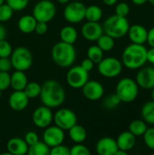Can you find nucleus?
<instances>
[{"label":"nucleus","instance_id":"obj_56","mask_svg":"<svg viewBox=\"0 0 154 155\" xmlns=\"http://www.w3.org/2000/svg\"><path fill=\"white\" fill-rule=\"evenodd\" d=\"M1 96H2V91L0 90V97H1Z\"/></svg>","mask_w":154,"mask_h":155},{"label":"nucleus","instance_id":"obj_31","mask_svg":"<svg viewBox=\"0 0 154 155\" xmlns=\"http://www.w3.org/2000/svg\"><path fill=\"white\" fill-rule=\"evenodd\" d=\"M24 92L29 99H34L40 95L41 85L36 82L27 83V84L25 85V87L24 89Z\"/></svg>","mask_w":154,"mask_h":155},{"label":"nucleus","instance_id":"obj_2","mask_svg":"<svg viewBox=\"0 0 154 155\" xmlns=\"http://www.w3.org/2000/svg\"><path fill=\"white\" fill-rule=\"evenodd\" d=\"M122 63L128 69H140L147 63V48L143 45L132 43L123 50Z\"/></svg>","mask_w":154,"mask_h":155},{"label":"nucleus","instance_id":"obj_46","mask_svg":"<svg viewBox=\"0 0 154 155\" xmlns=\"http://www.w3.org/2000/svg\"><path fill=\"white\" fill-rule=\"evenodd\" d=\"M151 47H154V26L150 30H148L147 35V41H146Z\"/></svg>","mask_w":154,"mask_h":155},{"label":"nucleus","instance_id":"obj_28","mask_svg":"<svg viewBox=\"0 0 154 155\" xmlns=\"http://www.w3.org/2000/svg\"><path fill=\"white\" fill-rule=\"evenodd\" d=\"M27 154L29 155H48L50 154V147L44 143L38 141L28 147Z\"/></svg>","mask_w":154,"mask_h":155},{"label":"nucleus","instance_id":"obj_33","mask_svg":"<svg viewBox=\"0 0 154 155\" xmlns=\"http://www.w3.org/2000/svg\"><path fill=\"white\" fill-rule=\"evenodd\" d=\"M121 100L120 98L117 96L116 94H110L108 95L104 101H103V106L107 109H113V108H116L120 104H121Z\"/></svg>","mask_w":154,"mask_h":155},{"label":"nucleus","instance_id":"obj_17","mask_svg":"<svg viewBox=\"0 0 154 155\" xmlns=\"http://www.w3.org/2000/svg\"><path fill=\"white\" fill-rule=\"evenodd\" d=\"M29 98L24 91H14L8 99V104L10 108L15 112L25 110L29 103Z\"/></svg>","mask_w":154,"mask_h":155},{"label":"nucleus","instance_id":"obj_13","mask_svg":"<svg viewBox=\"0 0 154 155\" xmlns=\"http://www.w3.org/2000/svg\"><path fill=\"white\" fill-rule=\"evenodd\" d=\"M64 140V132L56 125H49L44 128L43 134V142L50 148L63 143Z\"/></svg>","mask_w":154,"mask_h":155},{"label":"nucleus","instance_id":"obj_47","mask_svg":"<svg viewBox=\"0 0 154 155\" xmlns=\"http://www.w3.org/2000/svg\"><path fill=\"white\" fill-rule=\"evenodd\" d=\"M147 62L154 64V47H151L149 50L147 49Z\"/></svg>","mask_w":154,"mask_h":155},{"label":"nucleus","instance_id":"obj_50","mask_svg":"<svg viewBox=\"0 0 154 155\" xmlns=\"http://www.w3.org/2000/svg\"><path fill=\"white\" fill-rule=\"evenodd\" d=\"M132 2L136 5H143L148 2V0H132Z\"/></svg>","mask_w":154,"mask_h":155},{"label":"nucleus","instance_id":"obj_22","mask_svg":"<svg viewBox=\"0 0 154 155\" xmlns=\"http://www.w3.org/2000/svg\"><path fill=\"white\" fill-rule=\"evenodd\" d=\"M28 80L24 71L15 70L10 75V86L15 91H24Z\"/></svg>","mask_w":154,"mask_h":155},{"label":"nucleus","instance_id":"obj_27","mask_svg":"<svg viewBox=\"0 0 154 155\" xmlns=\"http://www.w3.org/2000/svg\"><path fill=\"white\" fill-rule=\"evenodd\" d=\"M103 17V10L100 6L93 5L85 9V17L87 21L91 22H99Z\"/></svg>","mask_w":154,"mask_h":155},{"label":"nucleus","instance_id":"obj_30","mask_svg":"<svg viewBox=\"0 0 154 155\" xmlns=\"http://www.w3.org/2000/svg\"><path fill=\"white\" fill-rule=\"evenodd\" d=\"M96 42H97V45L103 52H109L114 47V38L104 33L97 39Z\"/></svg>","mask_w":154,"mask_h":155},{"label":"nucleus","instance_id":"obj_37","mask_svg":"<svg viewBox=\"0 0 154 155\" xmlns=\"http://www.w3.org/2000/svg\"><path fill=\"white\" fill-rule=\"evenodd\" d=\"M90 150L83 143H75L70 148V155H90Z\"/></svg>","mask_w":154,"mask_h":155},{"label":"nucleus","instance_id":"obj_55","mask_svg":"<svg viewBox=\"0 0 154 155\" xmlns=\"http://www.w3.org/2000/svg\"><path fill=\"white\" fill-rule=\"evenodd\" d=\"M5 3V0H0V5H2V4H4Z\"/></svg>","mask_w":154,"mask_h":155},{"label":"nucleus","instance_id":"obj_29","mask_svg":"<svg viewBox=\"0 0 154 155\" xmlns=\"http://www.w3.org/2000/svg\"><path fill=\"white\" fill-rule=\"evenodd\" d=\"M142 117L147 124L154 125V101L144 104L142 108Z\"/></svg>","mask_w":154,"mask_h":155},{"label":"nucleus","instance_id":"obj_11","mask_svg":"<svg viewBox=\"0 0 154 155\" xmlns=\"http://www.w3.org/2000/svg\"><path fill=\"white\" fill-rule=\"evenodd\" d=\"M88 80H89V72L83 69L81 65L71 67L66 74L67 84L72 88H75V89L82 88Z\"/></svg>","mask_w":154,"mask_h":155},{"label":"nucleus","instance_id":"obj_21","mask_svg":"<svg viewBox=\"0 0 154 155\" xmlns=\"http://www.w3.org/2000/svg\"><path fill=\"white\" fill-rule=\"evenodd\" d=\"M118 149L129 152L131 151L136 144V136H134L131 132L124 131L119 134L116 139Z\"/></svg>","mask_w":154,"mask_h":155},{"label":"nucleus","instance_id":"obj_32","mask_svg":"<svg viewBox=\"0 0 154 155\" xmlns=\"http://www.w3.org/2000/svg\"><path fill=\"white\" fill-rule=\"evenodd\" d=\"M87 57L94 64H98L103 58V51L98 45H92L87 50Z\"/></svg>","mask_w":154,"mask_h":155},{"label":"nucleus","instance_id":"obj_23","mask_svg":"<svg viewBox=\"0 0 154 155\" xmlns=\"http://www.w3.org/2000/svg\"><path fill=\"white\" fill-rule=\"evenodd\" d=\"M37 21L33 15H25L18 20V29L24 34H31L34 32L35 25Z\"/></svg>","mask_w":154,"mask_h":155},{"label":"nucleus","instance_id":"obj_49","mask_svg":"<svg viewBox=\"0 0 154 155\" xmlns=\"http://www.w3.org/2000/svg\"><path fill=\"white\" fill-rule=\"evenodd\" d=\"M118 0H103V2L106 5H109V6H112V5H116Z\"/></svg>","mask_w":154,"mask_h":155},{"label":"nucleus","instance_id":"obj_34","mask_svg":"<svg viewBox=\"0 0 154 155\" xmlns=\"http://www.w3.org/2000/svg\"><path fill=\"white\" fill-rule=\"evenodd\" d=\"M14 10L7 5L2 4L0 5V22H6L13 16Z\"/></svg>","mask_w":154,"mask_h":155},{"label":"nucleus","instance_id":"obj_48","mask_svg":"<svg viewBox=\"0 0 154 155\" xmlns=\"http://www.w3.org/2000/svg\"><path fill=\"white\" fill-rule=\"evenodd\" d=\"M5 37H6V30L3 25H0V41L5 39Z\"/></svg>","mask_w":154,"mask_h":155},{"label":"nucleus","instance_id":"obj_5","mask_svg":"<svg viewBox=\"0 0 154 155\" xmlns=\"http://www.w3.org/2000/svg\"><path fill=\"white\" fill-rule=\"evenodd\" d=\"M115 94L122 103H132L136 100L139 94V86L132 78L124 77L121 79L115 89Z\"/></svg>","mask_w":154,"mask_h":155},{"label":"nucleus","instance_id":"obj_40","mask_svg":"<svg viewBox=\"0 0 154 155\" xmlns=\"http://www.w3.org/2000/svg\"><path fill=\"white\" fill-rule=\"evenodd\" d=\"M50 154L52 155H70V148L63 143L50 148Z\"/></svg>","mask_w":154,"mask_h":155},{"label":"nucleus","instance_id":"obj_12","mask_svg":"<svg viewBox=\"0 0 154 155\" xmlns=\"http://www.w3.org/2000/svg\"><path fill=\"white\" fill-rule=\"evenodd\" d=\"M54 114L51 111V108L43 105L37 107L32 115L33 123L35 126L41 129H44L47 126L51 125L53 122Z\"/></svg>","mask_w":154,"mask_h":155},{"label":"nucleus","instance_id":"obj_43","mask_svg":"<svg viewBox=\"0 0 154 155\" xmlns=\"http://www.w3.org/2000/svg\"><path fill=\"white\" fill-rule=\"evenodd\" d=\"M12 63L9 57H0V71L9 72L12 68Z\"/></svg>","mask_w":154,"mask_h":155},{"label":"nucleus","instance_id":"obj_45","mask_svg":"<svg viewBox=\"0 0 154 155\" xmlns=\"http://www.w3.org/2000/svg\"><path fill=\"white\" fill-rule=\"evenodd\" d=\"M81 66H82V68L84 69L85 71L90 72V71L93 70V66H94V63H93L91 59H89V58L87 57V58H85V59L83 60V62H82V64H81Z\"/></svg>","mask_w":154,"mask_h":155},{"label":"nucleus","instance_id":"obj_24","mask_svg":"<svg viewBox=\"0 0 154 155\" xmlns=\"http://www.w3.org/2000/svg\"><path fill=\"white\" fill-rule=\"evenodd\" d=\"M69 137L75 143H83L87 138V133L84 126L80 124H74L69 130Z\"/></svg>","mask_w":154,"mask_h":155},{"label":"nucleus","instance_id":"obj_39","mask_svg":"<svg viewBox=\"0 0 154 155\" xmlns=\"http://www.w3.org/2000/svg\"><path fill=\"white\" fill-rule=\"evenodd\" d=\"M130 13V6L128 4L124 2H121L116 5L115 6V15L126 17Z\"/></svg>","mask_w":154,"mask_h":155},{"label":"nucleus","instance_id":"obj_7","mask_svg":"<svg viewBox=\"0 0 154 155\" xmlns=\"http://www.w3.org/2000/svg\"><path fill=\"white\" fill-rule=\"evenodd\" d=\"M55 5L50 0H40L33 9V15L37 22H50L55 15Z\"/></svg>","mask_w":154,"mask_h":155},{"label":"nucleus","instance_id":"obj_54","mask_svg":"<svg viewBox=\"0 0 154 155\" xmlns=\"http://www.w3.org/2000/svg\"><path fill=\"white\" fill-rule=\"evenodd\" d=\"M148 2H150V4H152V5H154V0H148Z\"/></svg>","mask_w":154,"mask_h":155},{"label":"nucleus","instance_id":"obj_51","mask_svg":"<svg viewBox=\"0 0 154 155\" xmlns=\"http://www.w3.org/2000/svg\"><path fill=\"white\" fill-rule=\"evenodd\" d=\"M128 153L127 152H125V151H123V150H120V149H118L117 151H116V153H115V154L114 155H126Z\"/></svg>","mask_w":154,"mask_h":155},{"label":"nucleus","instance_id":"obj_44","mask_svg":"<svg viewBox=\"0 0 154 155\" xmlns=\"http://www.w3.org/2000/svg\"><path fill=\"white\" fill-rule=\"evenodd\" d=\"M47 30H48L47 23H45V22H37L36 23L35 28H34V32L37 35H44L47 32Z\"/></svg>","mask_w":154,"mask_h":155},{"label":"nucleus","instance_id":"obj_10","mask_svg":"<svg viewBox=\"0 0 154 155\" xmlns=\"http://www.w3.org/2000/svg\"><path fill=\"white\" fill-rule=\"evenodd\" d=\"M53 122L54 124L64 131L69 130L72 126L77 124V116L74 111L68 108L59 109L54 114Z\"/></svg>","mask_w":154,"mask_h":155},{"label":"nucleus","instance_id":"obj_42","mask_svg":"<svg viewBox=\"0 0 154 155\" xmlns=\"http://www.w3.org/2000/svg\"><path fill=\"white\" fill-rule=\"evenodd\" d=\"M25 141L28 144V146H30V145H33L35 143H37L39 141V138H38V135H37V134L35 132L30 131V132H27L25 134Z\"/></svg>","mask_w":154,"mask_h":155},{"label":"nucleus","instance_id":"obj_4","mask_svg":"<svg viewBox=\"0 0 154 155\" xmlns=\"http://www.w3.org/2000/svg\"><path fill=\"white\" fill-rule=\"evenodd\" d=\"M129 27L130 24L128 19L115 14L109 16L103 25V33L114 39L123 37L125 35H127Z\"/></svg>","mask_w":154,"mask_h":155},{"label":"nucleus","instance_id":"obj_38","mask_svg":"<svg viewBox=\"0 0 154 155\" xmlns=\"http://www.w3.org/2000/svg\"><path fill=\"white\" fill-rule=\"evenodd\" d=\"M12 46L5 39L0 41V57H10L12 54Z\"/></svg>","mask_w":154,"mask_h":155},{"label":"nucleus","instance_id":"obj_36","mask_svg":"<svg viewBox=\"0 0 154 155\" xmlns=\"http://www.w3.org/2000/svg\"><path fill=\"white\" fill-rule=\"evenodd\" d=\"M6 4L14 10V11H21L24 10L29 3V0H5Z\"/></svg>","mask_w":154,"mask_h":155},{"label":"nucleus","instance_id":"obj_41","mask_svg":"<svg viewBox=\"0 0 154 155\" xmlns=\"http://www.w3.org/2000/svg\"><path fill=\"white\" fill-rule=\"evenodd\" d=\"M10 86V74L8 72L0 71V90L3 92Z\"/></svg>","mask_w":154,"mask_h":155},{"label":"nucleus","instance_id":"obj_52","mask_svg":"<svg viewBox=\"0 0 154 155\" xmlns=\"http://www.w3.org/2000/svg\"><path fill=\"white\" fill-rule=\"evenodd\" d=\"M57 2L60 3V4H62V5H66L67 3L70 2V0H57Z\"/></svg>","mask_w":154,"mask_h":155},{"label":"nucleus","instance_id":"obj_8","mask_svg":"<svg viewBox=\"0 0 154 155\" xmlns=\"http://www.w3.org/2000/svg\"><path fill=\"white\" fill-rule=\"evenodd\" d=\"M97 64L99 73L106 78H115L123 71V63L115 57L103 58Z\"/></svg>","mask_w":154,"mask_h":155},{"label":"nucleus","instance_id":"obj_53","mask_svg":"<svg viewBox=\"0 0 154 155\" xmlns=\"http://www.w3.org/2000/svg\"><path fill=\"white\" fill-rule=\"evenodd\" d=\"M152 101H154V87L152 89Z\"/></svg>","mask_w":154,"mask_h":155},{"label":"nucleus","instance_id":"obj_35","mask_svg":"<svg viewBox=\"0 0 154 155\" xmlns=\"http://www.w3.org/2000/svg\"><path fill=\"white\" fill-rule=\"evenodd\" d=\"M145 145L152 151H154V127L147 128L146 132L143 135Z\"/></svg>","mask_w":154,"mask_h":155},{"label":"nucleus","instance_id":"obj_1","mask_svg":"<svg viewBox=\"0 0 154 155\" xmlns=\"http://www.w3.org/2000/svg\"><path fill=\"white\" fill-rule=\"evenodd\" d=\"M39 96L44 105L49 108H57L65 100V91L59 82L48 80L41 85Z\"/></svg>","mask_w":154,"mask_h":155},{"label":"nucleus","instance_id":"obj_9","mask_svg":"<svg viewBox=\"0 0 154 155\" xmlns=\"http://www.w3.org/2000/svg\"><path fill=\"white\" fill-rule=\"evenodd\" d=\"M86 6L78 1L67 3L64 9V19L71 24H77L83 21L85 17Z\"/></svg>","mask_w":154,"mask_h":155},{"label":"nucleus","instance_id":"obj_26","mask_svg":"<svg viewBox=\"0 0 154 155\" xmlns=\"http://www.w3.org/2000/svg\"><path fill=\"white\" fill-rule=\"evenodd\" d=\"M147 123L143 120H133L129 124V132H131L134 136L140 137L144 134L147 130Z\"/></svg>","mask_w":154,"mask_h":155},{"label":"nucleus","instance_id":"obj_14","mask_svg":"<svg viewBox=\"0 0 154 155\" xmlns=\"http://www.w3.org/2000/svg\"><path fill=\"white\" fill-rule=\"evenodd\" d=\"M82 92L87 100L98 101L104 94V87L98 81L88 80L82 87Z\"/></svg>","mask_w":154,"mask_h":155},{"label":"nucleus","instance_id":"obj_15","mask_svg":"<svg viewBox=\"0 0 154 155\" xmlns=\"http://www.w3.org/2000/svg\"><path fill=\"white\" fill-rule=\"evenodd\" d=\"M136 83L143 89H152L154 87V67H141L136 75Z\"/></svg>","mask_w":154,"mask_h":155},{"label":"nucleus","instance_id":"obj_18","mask_svg":"<svg viewBox=\"0 0 154 155\" xmlns=\"http://www.w3.org/2000/svg\"><path fill=\"white\" fill-rule=\"evenodd\" d=\"M97 153L100 155H114L118 150L116 140L112 137L101 138L95 146Z\"/></svg>","mask_w":154,"mask_h":155},{"label":"nucleus","instance_id":"obj_20","mask_svg":"<svg viewBox=\"0 0 154 155\" xmlns=\"http://www.w3.org/2000/svg\"><path fill=\"white\" fill-rule=\"evenodd\" d=\"M28 144L25 143V139L19 137H14L8 140L6 143L7 153L13 155H25L27 154Z\"/></svg>","mask_w":154,"mask_h":155},{"label":"nucleus","instance_id":"obj_19","mask_svg":"<svg viewBox=\"0 0 154 155\" xmlns=\"http://www.w3.org/2000/svg\"><path fill=\"white\" fill-rule=\"evenodd\" d=\"M127 35H129V38L132 43L143 45L147 41L148 30L142 25L135 24V25H130Z\"/></svg>","mask_w":154,"mask_h":155},{"label":"nucleus","instance_id":"obj_25","mask_svg":"<svg viewBox=\"0 0 154 155\" xmlns=\"http://www.w3.org/2000/svg\"><path fill=\"white\" fill-rule=\"evenodd\" d=\"M60 38H61V41H63L64 43L74 45L78 38V33L74 26L66 25L61 29Z\"/></svg>","mask_w":154,"mask_h":155},{"label":"nucleus","instance_id":"obj_16","mask_svg":"<svg viewBox=\"0 0 154 155\" xmlns=\"http://www.w3.org/2000/svg\"><path fill=\"white\" fill-rule=\"evenodd\" d=\"M103 34V25L99 22L87 21L82 27V35L84 39L88 41H97V39Z\"/></svg>","mask_w":154,"mask_h":155},{"label":"nucleus","instance_id":"obj_3","mask_svg":"<svg viewBox=\"0 0 154 155\" xmlns=\"http://www.w3.org/2000/svg\"><path fill=\"white\" fill-rule=\"evenodd\" d=\"M53 61L60 67L66 68L73 65L76 58V51L74 45L63 41L56 43L51 51Z\"/></svg>","mask_w":154,"mask_h":155},{"label":"nucleus","instance_id":"obj_6","mask_svg":"<svg viewBox=\"0 0 154 155\" xmlns=\"http://www.w3.org/2000/svg\"><path fill=\"white\" fill-rule=\"evenodd\" d=\"M12 66L15 70L26 71L33 64V55L30 50L25 46H18L12 51L10 55Z\"/></svg>","mask_w":154,"mask_h":155}]
</instances>
